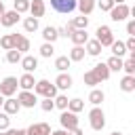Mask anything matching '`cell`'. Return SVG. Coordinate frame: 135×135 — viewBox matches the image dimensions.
<instances>
[{
  "label": "cell",
  "mask_w": 135,
  "mask_h": 135,
  "mask_svg": "<svg viewBox=\"0 0 135 135\" xmlns=\"http://www.w3.org/2000/svg\"><path fill=\"white\" fill-rule=\"evenodd\" d=\"M57 91H59V89L55 86V82L51 84V82L44 80V78L38 80V82H36V89H34L36 95H40V97H49V99H55V97H57Z\"/></svg>",
  "instance_id": "6da1fadb"
},
{
  "label": "cell",
  "mask_w": 135,
  "mask_h": 135,
  "mask_svg": "<svg viewBox=\"0 0 135 135\" xmlns=\"http://www.w3.org/2000/svg\"><path fill=\"white\" fill-rule=\"evenodd\" d=\"M89 124H91L93 131H101V129L105 127V114H103V110H101L99 105H95V108L89 112Z\"/></svg>",
  "instance_id": "7a4b0ae2"
},
{
  "label": "cell",
  "mask_w": 135,
  "mask_h": 135,
  "mask_svg": "<svg viewBox=\"0 0 135 135\" xmlns=\"http://www.w3.org/2000/svg\"><path fill=\"white\" fill-rule=\"evenodd\" d=\"M51 6L61 15H70L78 8V0H51Z\"/></svg>",
  "instance_id": "3957f363"
},
{
  "label": "cell",
  "mask_w": 135,
  "mask_h": 135,
  "mask_svg": "<svg viewBox=\"0 0 135 135\" xmlns=\"http://www.w3.org/2000/svg\"><path fill=\"white\" fill-rule=\"evenodd\" d=\"M17 86H19V80H17L15 76H6V78L0 82V93H2L4 97H13V95L17 93Z\"/></svg>",
  "instance_id": "277c9868"
},
{
  "label": "cell",
  "mask_w": 135,
  "mask_h": 135,
  "mask_svg": "<svg viewBox=\"0 0 135 135\" xmlns=\"http://www.w3.org/2000/svg\"><path fill=\"white\" fill-rule=\"evenodd\" d=\"M59 122H61V129H65V131H74V129H78V116H76L74 112H70V110L61 112Z\"/></svg>",
  "instance_id": "5b68a950"
},
{
  "label": "cell",
  "mask_w": 135,
  "mask_h": 135,
  "mask_svg": "<svg viewBox=\"0 0 135 135\" xmlns=\"http://www.w3.org/2000/svg\"><path fill=\"white\" fill-rule=\"evenodd\" d=\"M95 34H97L95 38L101 42V46H112V44H114V34H112L110 25H99Z\"/></svg>",
  "instance_id": "8992f818"
},
{
  "label": "cell",
  "mask_w": 135,
  "mask_h": 135,
  "mask_svg": "<svg viewBox=\"0 0 135 135\" xmlns=\"http://www.w3.org/2000/svg\"><path fill=\"white\" fill-rule=\"evenodd\" d=\"M129 15H131V6H127V4H116V6L110 11V19L116 21V23H118V21H124Z\"/></svg>",
  "instance_id": "52a82bcc"
},
{
  "label": "cell",
  "mask_w": 135,
  "mask_h": 135,
  "mask_svg": "<svg viewBox=\"0 0 135 135\" xmlns=\"http://www.w3.org/2000/svg\"><path fill=\"white\" fill-rule=\"evenodd\" d=\"M17 99H19L21 108H34V105L38 103V95H36L34 91H19Z\"/></svg>",
  "instance_id": "ba28073f"
},
{
  "label": "cell",
  "mask_w": 135,
  "mask_h": 135,
  "mask_svg": "<svg viewBox=\"0 0 135 135\" xmlns=\"http://www.w3.org/2000/svg\"><path fill=\"white\" fill-rule=\"evenodd\" d=\"M36 78H34V74H27V72H23L21 76H19V89L21 91H34L36 89Z\"/></svg>",
  "instance_id": "9c48e42d"
},
{
  "label": "cell",
  "mask_w": 135,
  "mask_h": 135,
  "mask_svg": "<svg viewBox=\"0 0 135 135\" xmlns=\"http://www.w3.org/2000/svg\"><path fill=\"white\" fill-rule=\"evenodd\" d=\"M72 84H74V80L68 72H59V76L55 78V86L59 91H68V89H72Z\"/></svg>",
  "instance_id": "30bf717a"
},
{
  "label": "cell",
  "mask_w": 135,
  "mask_h": 135,
  "mask_svg": "<svg viewBox=\"0 0 135 135\" xmlns=\"http://www.w3.org/2000/svg\"><path fill=\"white\" fill-rule=\"evenodd\" d=\"M19 17H21V15H19L15 8H13V11H6V13L0 17V25H2V27H13V25L19 21Z\"/></svg>",
  "instance_id": "8fae6325"
},
{
  "label": "cell",
  "mask_w": 135,
  "mask_h": 135,
  "mask_svg": "<svg viewBox=\"0 0 135 135\" xmlns=\"http://www.w3.org/2000/svg\"><path fill=\"white\" fill-rule=\"evenodd\" d=\"M27 133L30 135H51L53 131H51V124H46V122H34L27 127Z\"/></svg>",
  "instance_id": "7c38bea8"
},
{
  "label": "cell",
  "mask_w": 135,
  "mask_h": 135,
  "mask_svg": "<svg viewBox=\"0 0 135 135\" xmlns=\"http://www.w3.org/2000/svg\"><path fill=\"white\" fill-rule=\"evenodd\" d=\"M44 13H46L44 0H32V4H30V15L36 17V19H40V17H44Z\"/></svg>",
  "instance_id": "4fadbf2b"
},
{
  "label": "cell",
  "mask_w": 135,
  "mask_h": 135,
  "mask_svg": "<svg viewBox=\"0 0 135 135\" xmlns=\"http://www.w3.org/2000/svg\"><path fill=\"white\" fill-rule=\"evenodd\" d=\"M21 68H23V72L32 74V72L38 68V57H34V55H23V59H21Z\"/></svg>",
  "instance_id": "5bb4252c"
},
{
  "label": "cell",
  "mask_w": 135,
  "mask_h": 135,
  "mask_svg": "<svg viewBox=\"0 0 135 135\" xmlns=\"http://www.w3.org/2000/svg\"><path fill=\"white\" fill-rule=\"evenodd\" d=\"M2 110H4L8 116H13V114H17V112L21 110V103H19V99H15V97H6V101H4V105H2Z\"/></svg>",
  "instance_id": "9a60e30c"
},
{
  "label": "cell",
  "mask_w": 135,
  "mask_h": 135,
  "mask_svg": "<svg viewBox=\"0 0 135 135\" xmlns=\"http://www.w3.org/2000/svg\"><path fill=\"white\" fill-rule=\"evenodd\" d=\"M72 42H74V46H84L91 38H89V34H86V30H76L74 34H72V38H70Z\"/></svg>",
  "instance_id": "2e32d148"
},
{
  "label": "cell",
  "mask_w": 135,
  "mask_h": 135,
  "mask_svg": "<svg viewBox=\"0 0 135 135\" xmlns=\"http://www.w3.org/2000/svg\"><path fill=\"white\" fill-rule=\"evenodd\" d=\"M93 72H95V76H97V80H99V82L108 80V78H110V74H112V72H110V68H108V63H103V61H101V63H97V65L93 68Z\"/></svg>",
  "instance_id": "e0dca14e"
},
{
  "label": "cell",
  "mask_w": 135,
  "mask_h": 135,
  "mask_svg": "<svg viewBox=\"0 0 135 135\" xmlns=\"http://www.w3.org/2000/svg\"><path fill=\"white\" fill-rule=\"evenodd\" d=\"M84 49H86V55H91V57H97V55L101 53V49H103V46H101V42H99L97 38H91V40L84 44Z\"/></svg>",
  "instance_id": "ac0fdd59"
},
{
  "label": "cell",
  "mask_w": 135,
  "mask_h": 135,
  "mask_svg": "<svg viewBox=\"0 0 135 135\" xmlns=\"http://www.w3.org/2000/svg\"><path fill=\"white\" fill-rule=\"evenodd\" d=\"M95 6H97V0H78V11H80V15H91L93 11H95Z\"/></svg>",
  "instance_id": "d6986e66"
},
{
  "label": "cell",
  "mask_w": 135,
  "mask_h": 135,
  "mask_svg": "<svg viewBox=\"0 0 135 135\" xmlns=\"http://www.w3.org/2000/svg\"><path fill=\"white\" fill-rule=\"evenodd\" d=\"M42 38H44V42H55L57 38H59V30L57 27H53V25H46L44 30H42Z\"/></svg>",
  "instance_id": "ffe728a7"
},
{
  "label": "cell",
  "mask_w": 135,
  "mask_h": 135,
  "mask_svg": "<svg viewBox=\"0 0 135 135\" xmlns=\"http://www.w3.org/2000/svg\"><path fill=\"white\" fill-rule=\"evenodd\" d=\"M120 91L122 93H133L135 91V76H122V80H120Z\"/></svg>",
  "instance_id": "44dd1931"
},
{
  "label": "cell",
  "mask_w": 135,
  "mask_h": 135,
  "mask_svg": "<svg viewBox=\"0 0 135 135\" xmlns=\"http://www.w3.org/2000/svg\"><path fill=\"white\" fill-rule=\"evenodd\" d=\"M110 49H112V55H114V57H120V59L124 57V53H129V51H127V44L120 42V40H114V44H112Z\"/></svg>",
  "instance_id": "7402d4cb"
},
{
  "label": "cell",
  "mask_w": 135,
  "mask_h": 135,
  "mask_svg": "<svg viewBox=\"0 0 135 135\" xmlns=\"http://www.w3.org/2000/svg\"><path fill=\"white\" fill-rule=\"evenodd\" d=\"M84 55H86V49H84V46H72L68 57H70L72 61H82V59H84Z\"/></svg>",
  "instance_id": "603a6c76"
},
{
  "label": "cell",
  "mask_w": 135,
  "mask_h": 135,
  "mask_svg": "<svg viewBox=\"0 0 135 135\" xmlns=\"http://www.w3.org/2000/svg\"><path fill=\"white\" fill-rule=\"evenodd\" d=\"M72 65V59L68 57V55H61V57H57L55 59V68L59 70V72H68V68Z\"/></svg>",
  "instance_id": "cb8c5ba5"
},
{
  "label": "cell",
  "mask_w": 135,
  "mask_h": 135,
  "mask_svg": "<svg viewBox=\"0 0 135 135\" xmlns=\"http://www.w3.org/2000/svg\"><path fill=\"white\" fill-rule=\"evenodd\" d=\"M105 63H108L110 72H120V70L124 68V61H122L120 57H114V55H112V57H110V59H108Z\"/></svg>",
  "instance_id": "d4e9b609"
},
{
  "label": "cell",
  "mask_w": 135,
  "mask_h": 135,
  "mask_svg": "<svg viewBox=\"0 0 135 135\" xmlns=\"http://www.w3.org/2000/svg\"><path fill=\"white\" fill-rule=\"evenodd\" d=\"M103 99H105V95H103L101 89H91V93H89V101H91L93 105H99Z\"/></svg>",
  "instance_id": "484cf974"
},
{
  "label": "cell",
  "mask_w": 135,
  "mask_h": 135,
  "mask_svg": "<svg viewBox=\"0 0 135 135\" xmlns=\"http://www.w3.org/2000/svg\"><path fill=\"white\" fill-rule=\"evenodd\" d=\"M23 30H25L27 34L36 32V30H38V19H36V17H32V15H30V17H25V19H23Z\"/></svg>",
  "instance_id": "4316f807"
},
{
  "label": "cell",
  "mask_w": 135,
  "mask_h": 135,
  "mask_svg": "<svg viewBox=\"0 0 135 135\" xmlns=\"http://www.w3.org/2000/svg\"><path fill=\"white\" fill-rule=\"evenodd\" d=\"M0 46H2L4 51H13V49H15V38H13V34L0 36Z\"/></svg>",
  "instance_id": "83f0119b"
},
{
  "label": "cell",
  "mask_w": 135,
  "mask_h": 135,
  "mask_svg": "<svg viewBox=\"0 0 135 135\" xmlns=\"http://www.w3.org/2000/svg\"><path fill=\"white\" fill-rule=\"evenodd\" d=\"M82 80H84V84H86V86H91V89H95L97 84H101V82L97 80V76H95V72H93V70H89V72H84V76H82Z\"/></svg>",
  "instance_id": "f1b7e54d"
},
{
  "label": "cell",
  "mask_w": 135,
  "mask_h": 135,
  "mask_svg": "<svg viewBox=\"0 0 135 135\" xmlns=\"http://www.w3.org/2000/svg\"><path fill=\"white\" fill-rule=\"evenodd\" d=\"M53 53H55V46H53L51 42H42V44H40V57L51 59V57H53Z\"/></svg>",
  "instance_id": "f546056e"
},
{
  "label": "cell",
  "mask_w": 135,
  "mask_h": 135,
  "mask_svg": "<svg viewBox=\"0 0 135 135\" xmlns=\"http://www.w3.org/2000/svg\"><path fill=\"white\" fill-rule=\"evenodd\" d=\"M21 59H23V53L21 51H17V49L6 51V61L8 63H21Z\"/></svg>",
  "instance_id": "4dcf8cb0"
},
{
  "label": "cell",
  "mask_w": 135,
  "mask_h": 135,
  "mask_svg": "<svg viewBox=\"0 0 135 135\" xmlns=\"http://www.w3.org/2000/svg\"><path fill=\"white\" fill-rule=\"evenodd\" d=\"M68 110H70V112H74V114H78V112H82V110H84V101H82V99H78V97H74V99H70Z\"/></svg>",
  "instance_id": "1f68e13d"
},
{
  "label": "cell",
  "mask_w": 135,
  "mask_h": 135,
  "mask_svg": "<svg viewBox=\"0 0 135 135\" xmlns=\"http://www.w3.org/2000/svg\"><path fill=\"white\" fill-rule=\"evenodd\" d=\"M30 4H32V0H15L13 2V6H15V11L21 15V13H30Z\"/></svg>",
  "instance_id": "d6a6232c"
},
{
  "label": "cell",
  "mask_w": 135,
  "mask_h": 135,
  "mask_svg": "<svg viewBox=\"0 0 135 135\" xmlns=\"http://www.w3.org/2000/svg\"><path fill=\"white\" fill-rule=\"evenodd\" d=\"M72 23H74V27H76V30H86V25H89V17H86V15L74 17V19H72Z\"/></svg>",
  "instance_id": "836d02e7"
},
{
  "label": "cell",
  "mask_w": 135,
  "mask_h": 135,
  "mask_svg": "<svg viewBox=\"0 0 135 135\" xmlns=\"http://www.w3.org/2000/svg\"><path fill=\"white\" fill-rule=\"evenodd\" d=\"M68 105H70V99H68L65 95H57V97H55V108H59L61 112H65Z\"/></svg>",
  "instance_id": "e575fe53"
},
{
  "label": "cell",
  "mask_w": 135,
  "mask_h": 135,
  "mask_svg": "<svg viewBox=\"0 0 135 135\" xmlns=\"http://www.w3.org/2000/svg\"><path fill=\"white\" fill-rule=\"evenodd\" d=\"M11 129V116L6 112H0V131H8Z\"/></svg>",
  "instance_id": "d590c367"
},
{
  "label": "cell",
  "mask_w": 135,
  "mask_h": 135,
  "mask_svg": "<svg viewBox=\"0 0 135 135\" xmlns=\"http://www.w3.org/2000/svg\"><path fill=\"white\" fill-rule=\"evenodd\" d=\"M30 46H32V42H30V38H25V36H21V38H19V42H17V51H21V53H25V51H30Z\"/></svg>",
  "instance_id": "8d00e7d4"
},
{
  "label": "cell",
  "mask_w": 135,
  "mask_h": 135,
  "mask_svg": "<svg viewBox=\"0 0 135 135\" xmlns=\"http://www.w3.org/2000/svg\"><path fill=\"white\" fill-rule=\"evenodd\" d=\"M40 108H42L44 112H53V110H55V99H49V97H44V99L40 101Z\"/></svg>",
  "instance_id": "74e56055"
},
{
  "label": "cell",
  "mask_w": 135,
  "mask_h": 135,
  "mask_svg": "<svg viewBox=\"0 0 135 135\" xmlns=\"http://www.w3.org/2000/svg\"><path fill=\"white\" fill-rule=\"evenodd\" d=\"M97 6H99L101 11H105V13H110V11H112L116 4H114L112 0H97Z\"/></svg>",
  "instance_id": "f35d334b"
},
{
  "label": "cell",
  "mask_w": 135,
  "mask_h": 135,
  "mask_svg": "<svg viewBox=\"0 0 135 135\" xmlns=\"http://www.w3.org/2000/svg\"><path fill=\"white\" fill-rule=\"evenodd\" d=\"M122 70H124V72H127L129 76H135V61H133V59H127V61H124V68H122Z\"/></svg>",
  "instance_id": "ab89813d"
},
{
  "label": "cell",
  "mask_w": 135,
  "mask_h": 135,
  "mask_svg": "<svg viewBox=\"0 0 135 135\" xmlns=\"http://www.w3.org/2000/svg\"><path fill=\"white\" fill-rule=\"evenodd\" d=\"M127 34H129L131 38H135V19H131V21L127 23Z\"/></svg>",
  "instance_id": "60d3db41"
},
{
  "label": "cell",
  "mask_w": 135,
  "mask_h": 135,
  "mask_svg": "<svg viewBox=\"0 0 135 135\" xmlns=\"http://www.w3.org/2000/svg\"><path fill=\"white\" fill-rule=\"evenodd\" d=\"M124 44H127V51H129V53H133V51H135V38H131V36H129V40H127Z\"/></svg>",
  "instance_id": "b9f144b4"
},
{
  "label": "cell",
  "mask_w": 135,
  "mask_h": 135,
  "mask_svg": "<svg viewBox=\"0 0 135 135\" xmlns=\"http://www.w3.org/2000/svg\"><path fill=\"white\" fill-rule=\"evenodd\" d=\"M51 135H70V131H65V129H57V131H53Z\"/></svg>",
  "instance_id": "7bdbcfd3"
},
{
  "label": "cell",
  "mask_w": 135,
  "mask_h": 135,
  "mask_svg": "<svg viewBox=\"0 0 135 135\" xmlns=\"http://www.w3.org/2000/svg\"><path fill=\"white\" fill-rule=\"evenodd\" d=\"M15 135H30L27 129H15Z\"/></svg>",
  "instance_id": "ee69618b"
},
{
  "label": "cell",
  "mask_w": 135,
  "mask_h": 135,
  "mask_svg": "<svg viewBox=\"0 0 135 135\" xmlns=\"http://www.w3.org/2000/svg\"><path fill=\"white\" fill-rule=\"evenodd\" d=\"M70 135H84V133H82V129L78 127V129H74V131H70Z\"/></svg>",
  "instance_id": "f6af8a7d"
},
{
  "label": "cell",
  "mask_w": 135,
  "mask_h": 135,
  "mask_svg": "<svg viewBox=\"0 0 135 135\" xmlns=\"http://www.w3.org/2000/svg\"><path fill=\"white\" fill-rule=\"evenodd\" d=\"M0 135H15V129H8V131H0Z\"/></svg>",
  "instance_id": "bcb514c9"
},
{
  "label": "cell",
  "mask_w": 135,
  "mask_h": 135,
  "mask_svg": "<svg viewBox=\"0 0 135 135\" xmlns=\"http://www.w3.org/2000/svg\"><path fill=\"white\" fill-rule=\"evenodd\" d=\"M4 13H6V8H4V2H2V0H0V17H2V15H4Z\"/></svg>",
  "instance_id": "7dc6e473"
},
{
  "label": "cell",
  "mask_w": 135,
  "mask_h": 135,
  "mask_svg": "<svg viewBox=\"0 0 135 135\" xmlns=\"http://www.w3.org/2000/svg\"><path fill=\"white\" fill-rule=\"evenodd\" d=\"M4 101H6V97H4V95H2V93H0V108H2V105H4Z\"/></svg>",
  "instance_id": "c3c4849f"
},
{
  "label": "cell",
  "mask_w": 135,
  "mask_h": 135,
  "mask_svg": "<svg viewBox=\"0 0 135 135\" xmlns=\"http://www.w3.org/2000/svg\"><path fill=\"white\" fill-rule=\"evenodd\" d=\"M114 4H127V0H112Z\"/></svg>",
  "instance_id": "681fc988"
},
{
  "label": "cell",
  "mask_w": 135,
  "mask_h": 135,
  "mask_svg": "<svg viewBox=\"0 0 135 135\" xmlns=\"http://www.w3.org/2000/svg\"><path fill=\"white\" fill-rule=\"evenodd\" d=\"M131 15H133V19H135V4L131 6Z\"/></svg>",
  "instance_id": "f907efd6"
},
{
  "label": "cell",
  "mask_w": 135,
  "mask_h": 135,
  "mask_svg": "<svg viewBox=\"0 0 135 135\" xmlns=\"http://www.w3.org/2000/svg\"><path fill=\"white\" fill-rule=\"evenodd\" d=\"M110 135H122V133H120V131H112Z\"/></svg>",
  "instance_id": "816d5d0a"
},
{
  "label": "cell",
  "mask_w": 135,
  "mask_h": 135,
  "mask_svg": "<svg viewBox=\"0 0 135 135\" xmlns=\"http://www.w3.org/2000/svg\"><path fill=\"white\" fill-rule=\"evenodd\" d=\"M131 59H133V61H135V51H133V53H131Z\"/></svg>",
  "instance_id": "f5cc1de1"
}]
</instances>
